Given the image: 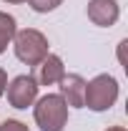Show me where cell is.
<instances>
[{"label": "cell", "instance_id": "cell-1", "mask_svg": "<svg viewBox=\"0 0 128 131\" xmlns=\"http://www.w3.org/2000/svg\"><path fill=\"white\" fill-rule=\"evenodd\" d=\"M33 116L40 131H63L68 124V106L60 98V93H48L35 101Z\"/></svg>", "mask_w": 128, "mask_h": 131}, {"label": "cell", "instance_id": "cell-2", "mask_svg": "<svg viewBox=\"0 0 128 131\" xmlns=\"http://www.w3.org/2000/svg\"><path fill=\"white\" fill-rule=\"evenodd\" d=\"M13 46H15L18 61L25 66H38L45 56H48V38L35 28H25V30H15L13 35Z\"/></svg>", "mask_w": 128, "mask_h": 131}, {"label": "cell", "instance_id": "cell-3", "mask_svg": "<svg viewBox=\"0 0 128 131\" xmlns=\"http://www.w3.org/2000/svg\"><path fill=\"white\" fill-rule=\"evenodd\" d=\"M118 98V81L108 76V73H100L96 76L91 83H85V103L91 111H108Z\"/></svg>", "mask_w": 128, "mask_h": 131}, {"label": "cell", "instance_id": "cell-4", "mask_svg": "<svg viewBox=\"0 0 128 131\" xmlns=\"http://www.w3.org/2000/svg\"><path fill=\"white\" fill-rule=\"evenodd\" d=\"M38 83L33 81V76H18L8 86V101L13 108H28L38 101Z\"/></svg>", "mask_w": 128, "mask_h": 131}, {"label": "cell", "instance_id": "cell-5", "mask_svg": "<svg viewBox=\"0 0 128 131\" xmlns=\"http://www.w3.org/2000/svg\"><path fill=\"white\" fill-rule=\"evenodd\" d=\"M33 68H35L33 71V81L38 86H53V83H58L65 76V66L60 61V56H53V53H48L40 63L33 66Z\"/></svg>", "mask_w": 128, "mask_h": 131}, {"label": "cell", "instance_id": "cell-6", "mask_svg": "<svg viewBox=\"0 0 128 131\" xmlns=\"http://www.w3.org/2000/svg\"><path fill=\"white\" fill-rule=\"evenodd\" d=\"M58 83H60V98L65 101V106L83 108V103H85V78L78 73H65Z\"/></svg>", "mask_w": 128, "mask_h": 131}, {"label": "cell", "instance_id": "cell-7", "mask_svg": "<svg viewBox=\"0 0 128 131\" xmlns=\"http://www.w3.org/2000/svg\"><path fill=\"white\" fill-rule=\"evenodd\" d=\"M118 15H121V10H118L116 0H88V18L100 28L116 25Z\"/></svg>", "mask_w": 128, "mask_h": 131}, {"label": "cell", "instance_id": "cell-8", "mask_svg": "<svg viewBox=\"0 0 128 131\" xmlns=\"http://www.w3.org/2000/svg\"><path fill=\"white\" fill-rule=\"evenodd\" d=\"M15 30H18L15 18L0 10V53H5L8 43H10V40H13V35H15Z\"/></svg>", "mask_w": 128, "mask_h": 131}, {"label": "cell", "instance_id": "cell-9", "mask_svg": "<svg viewBox=\"0 0 128 131\" xmlns=\"http://www.w3.org/2000/svg\"><path fill=\"white\" fill-rule=\"evenodd\" d=\"M30 3V8L35 13H50V10H55L63 0H28Z\"/></svg>", "mask_w": 128, "mask_h": 131}, {"label": "cell", "instance_id": "cell-10", "mask_svg": "<svg viewBox=\"0 0 128 131\" xmlns=\"http://www.w3.org/2000/svg\"><path fill=\"white\" fill-rule=\"evenodd\" d=\"M0 131H30L23 121H15V118H8V121H3V126Z\"/></svg>", "mask_w": 128, "mask_h": 131}, {"label": "cell", "instance_id": "cell-11", "mask_svg": "<svg viewBox=\"0 0 128 131\" xmlns=\"http://www.w3.org/2000/svg\"><path fill=\"white\" fill-rule=\"evenodd\" d=\"M5 88H8V73H5V71L0 68V96L5 93Z\"/></svg>", "mask_w": 128, "mask_h": 131}, {"label": "cell", "instance_id": "cell-12", "mask_svg": "<svg viewBox=\"0 0 128 131\" xmlns=\"http://www.w3.org/2000/svg\"><path fill=\"white\" fill-rule=\"evenodd\" d=\"M106 131H126L123 126H111V129H106Z\"/></svg>", "mask_w": 128, "mask_h": 131}, {"label": "cell", "instance_id": "cell-13", "mask_svg": "<svg viewBox=\"0 0 128 131\" xmlns=\"http://www.w3.org/2000/svg\"><path fill=\"white\" fill-rule=\"evenodd\" d=\"M5 3H13V5H20V3H28V0H5Z\"/></svg>", "mask_w": 128, "mask_h": 131}]
</instances>
